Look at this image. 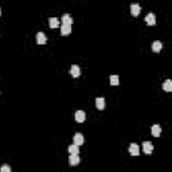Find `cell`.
Wrapping results in <instances>:
<instances>
[{
	"instance_id": "obj_10",
	"label": "cell",
	"mask_w": 172,
	"mask_h": 172,
	"mask_svg": "<svg viewBox=\"0 0 172 172\" xmlns=\"http://www.w3.org/2000/svg\"><path fill=\"white\" fill-rule=\"evenodd\" d=\"M70 32H71V24H62L61 27V34L63 36L66 35H70Z\"/></svg>"
},
{
	"instance_id": "obj_18",
	"label": "cell",
	"mask_w": 172,
	"mask_h": 172,
	"mask_svg": "<svg viewBox=\"0 0 172 172\" xmlns=\"http://www.w3.org/2000/svg\"><path fill=\"white\" fill-rule=\"evenodd\" d=\"M120 83V78H118V75H110V85L116 86Z\"/></svg>"
},
{
	"instance_id": "obj_1",
	"label": "cell",
	"mask_w": 172,
	"mask_h": 172,
	"mask_svg": "<svg viewBox=\"0 0 172 172\" xmlns=\"http://www.w3.org/2000/svg\"><path fill=\"white\" fill-rule=\"evenodd\" d=\"M129 153H131L132 156H139V155H140V148H139V145L132 143L131 145H129Z\"/></svg>"
},
{
	"instance_id": "obj_19",
	"label": "cell",
	"mask_w": 172,
	"mask_h": 172,
	"mask_svg": "<svg viewBox=\"0 0 172 172\" xmlns=\"http://www.w3.org/2000/svg\"><path fill=\"white\" fill-rule=\"evenodd\" d=\"M0 171H1V172H11V167L6 164V166H3L1 168H0Z\"/></svg>"
},
{
	"instance_id": "obj_14",
	"label": "cell",
	"mask_w": 172,
	"mask_h": 172,
	"mask_svg": "<svg viewBox=\"0 0 172 172\" xmlns=\"http://www.w3.org/2000/svg\"><path fill=\"white\" fill-rule=\"evenodd\" d=\"M48 26H50V28H57L59 26V20L57 18H50L48 19Z\"/></svg>"
},
{
	"instance_id": "obj_7",
	"label": "cell",
	"mask_w": 172,
	"mask_h": 172,
	"mask_svg": "<svg viewBox=\"0 0 172 172\" xmlns=\"http://www.w3.org/2000/svg\"><path fill=\"white\" fill-rule=\"evenodd\" d=\"M73 141H74V144H77L78 147L80 145H82L83 144V136H82V133H75L73 136Z\"/></svg>"
},
{
	"instance_id": "obj_9",
	"label": "cell",
	"mask_w": 172,
	"mask_h": 172,
	"mask_svg": "<svg viewBox=\"0 0 172 172\" xmlns=\"http://www.w3.org/2000/svg\"><path fill=\"white\" fill-rule=\"evenodd\" d=\"M36 42H38V45H45L46 42H47V38H46L45 32H38V34H36Z\"/></svg>"
},
{
	"instance_id": "obj_4",
	"label": "cell",
	"mask_w": 172,
	"mask_h": 172,
	"mask_svg": "<svg viewBox=\"0 0 172 172\" xmlns=\"http://www.w3.org/2000/svg\"><path fill=\"white\" fill-rule=\"evenodd\" d=\"M140 12H141V7H140V4H137V3H133L131 6V14L133 16H137V15H140Z\"/></svg>"
},
{
	"instance_id": "obj_8",
	"label": "cell",
	"mask_w": 172,
	"mask_h": 172,
	"mask_svg": "<svg viewBox=\"0 0 172 172\" xmlns=\"http://www.w3.org/2000/svg\"><path fill=\"white\" fill-rule=\"evenodd\" d=\"M151 131H152V136L153 137H159L161 134V127L157 124H155L152 128H151Z\"/></svg>"
},
{
	"instance_id": "obj_5",
	"label": "cell",
	"mask_w": 172,
	"mask_h": 172,
	"mask_svg": "<svg viewBox=\"0 0 172 172\" xmlns=\"http://www.w3.org/2000/svg\"><path fill=\"white\" fill-rule=\"evenodd\" d=\"M145 22H147L148 26L156 24V16H155V14H148V15L145 16Z\"/></svg>"
},
{
	"instance_id": "obj_15",
	"label": "cell",
	"mask_w": 172,
	"mask_h": 172,
	"mask_svg": "<svg viewBox=\"0 0 172 172\" xmlns=\"http://www.w3.org/2000/svg\"><path fill=\"white\" fill-rule=\"evenodd\" d=\"M62 23H63V24H73V18H71L69 14H65V15L62 16Z\"/></svg>"
},
{
	"instance_id": "obj_6",
	"label": "cell",
	"mask_w": 172,
	"mask_h": 172,
	"mask_svg": "<svg viewBox=\"0 0 172 172\" xmlns=\"http://www.w3.org/2000/svg\"><path fill=\"white\" fill-rule=\"evenodd\" d=\"M80 156L78 155H71L70 153V157H69V164L70 166H78L80 164Z\"/></svg>"
},
{
	"instance_id": "obj_17",
	"label": "cell",
	"mask_w": 172,
	"mask_h": 172,
	"mask_svg": "<svg viewBox=\"0 0 172 172\" xmlns=\"http://www.w3.org/2000/svg\"><path fill=\"white\" fill-rule=\"evenodd\" d=\"M163 89L166 90V92H172V81L171 80H167L163 85Z\"/></svg>"
},
{
	"instance_id": "obj_16",
	"label": "cell",
	"mask_w": 172,
	"mask_h": 172,
	"mask_svg": "<svg viewBox=\"0 0 172 172\" xmlns=\"http://www.w3.org/2000/svg\"><path fill=\"white\" fill-rule=\"evenodd\" d=\"M69 152H70L71 155H78V153H80V148H78L77 144H73V145L69 147Z\"/></svg>"
},
{
	"instance_id": "obj_3",
	"label": "cell",
	"mask_w": 172,
	"mask_h": 172,
	"mask_svg": "<svg viewBox=\"0 0 172 172\" xmlns=\"http://www.w3.org/2000/svg\"><path fill=\"white\" fill-rule=\"evenodd\" d=\"M143 151H144V153H147V155L152 153V151H153L152 143H151V141H144L143 143Z\"/></svg>"
},
{
	"instance_id": "obj_20",
	"label": "cell",
	"mask_w": 172,
	"mask_h": 172,
	"mask_svg": "<svg viewBox=\"0 0 172 172\" xmlns=\"http://www.w3.org/2000/svg\"><path fill=\"white\" fill-rule=\"evenodd\" d=\"M0 15H1V10H0Z\"/></svg>"
},
{
	"instance_id": "obj_13",
	"label": "cell",
	"mask_w": 172,
	"mask_h": 172,
	"mask_svg": "<svg viewBox=\"0 0 172 172\" xmlns=\"http://www.w3.org/2000/svg\"><path fill=\"white\" fill-rule=\"evenodd\" d=\"M161 48H163V43H161V42H160V41H155V42H153L152 50L155 51V53H159Z\"/></svg>"
},
{
	"instance_id": "obj_11",
	"label": "cell",
	"mask_w": 172,
	"mask_h": 172,
	"mask_svg": "<svg viewBox=\"0 0 172 172\" xmlns=\"http://www.w3.org/2000/svg\"><path fill=\"white\" fill-rule=\"evenodd\" d=\"M70 73H71V75L74 77V78H78L80 77V74H81V69L77 65H73L71 66V69H70Z\"/></svg>"
},
{
	"instance_id": "obj_12",
	"label": "cell",
	"mask_w": 172,
	"mask_h": 172,
	"mask_svg": "<svg viewBox=\"0 0 172 172\" xmlns=\"http://www.w3.org/2000/svg\"><path fill=\"white\" fill-rule=\"evenodd\" d=\"M96 106L98 110H104V108H105V100L102 98V97H100V98L96 100Z\"/></svg>"
},
{
	"instance_id": "obj_2",
	"label": "cell",
	"mask_w": 172,
	"mask_h": 172,
	"mask_svg": "<svg viewBox=\"0 0 172 172\" xmlns=\"http://www.w3.org/2000/svg\"><path fill=\"white\" fill-rule=\"evenodd\" d=\"M74 118H75L77 122H83V121H85V118H86L85 112H83V110H77L75 114H74Z\"/></svg>"
}]
</instances>
